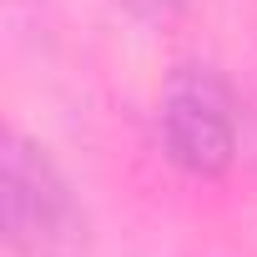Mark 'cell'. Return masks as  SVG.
<instances>
[{
	"label": "cell",
	"mask_w": 257,
	"mask_h": 257,
	"mask_svg": "<svg viewBox=\"0 0 257 257\" xmlns=\"http://www.w3.org/2000/svg\"><path fill=\"white\" fill-rule=\"evenodd\" d=\"M116 6H121V11H132V16L147 21V26H167V21L182 16L187 0H116Z\"/></svg>",
	"instance_id": "3957f363"
},
{
	"label": "cell",
	"mask_w": 257,
	"mask_h": 257,
	"mask_svg": "<svg viewBox=\"0 0 257 257\" xmlns=\"http://www.w3.org/2000/svg\"><path fill=\"white\" fill-rule=\"evenodd\" d=\"M157 132L162 152L182 177L217 182L232 172L237 147H242V126H237V96L227 76L207 61H182L162 81L157 96Z\"/></svg>",
	"instance_id": "7a4b0ae2"
},
{
	"label": "cell",
	"mask_w": 257,
	"mask_h": 257,
	"mask_svg": "<svg viewBox=\"0 0 257 257\" xmlns=\"http://www.w3.org/2000/svg\"><path fill=\"white\" fill-rule=\"evenodd\" d=\"M0 222L16 257H91V217L61 162L26 132L0 147Z\"/></svg>",
	"instance_id": "6da1fadb"
}]
</instances>
